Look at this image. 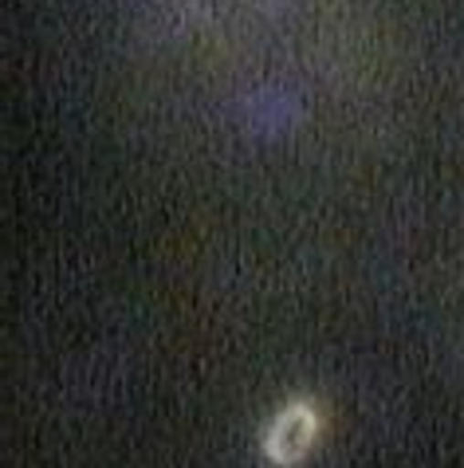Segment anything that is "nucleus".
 Segmentation results:
<instances>
[{"label": "nucleus", "instance_id": "obj_1", "mask_svg": "<svg viewBox=\"0 0 464 468\" xmlns=\"http://www.w3.org/2000/svg\"><path fill=\"white\" fill-rule=\"evenodd\" d=\"M319 433V418L307 401H291L288 410L279 413L268 429V441H264V452L272 464H300L311 449V441Z\"/></svg>", "mask_w": 464, "mask_h": 468}]
</instances>
